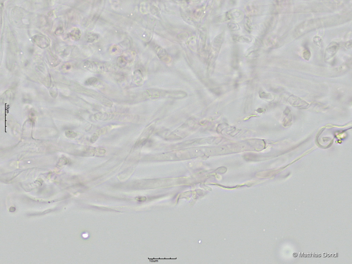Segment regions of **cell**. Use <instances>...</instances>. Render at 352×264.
Returning a JSON list of instances; mask_svg holds the SVG:
<instances>
[{
    "label": "cell",
    "instance_id": "1",
    "mask_svg": "<svg viewBox=\"0 0 352 264\" xmlns=\"http://www.w3.org/2000/svg\"><path fill=\"white\" fill-rule=\"evenodd\" d=\"M84 64L86 68L93 72H100L108 70V66L103 63L87 61Z\"/></svg>",
    "mask_w": 352,
    "mask_h": 264
},
{
    "label": "cell",
    "instance_id": "2",
    "mask_svg": "<svg viewBox=\"0 0 352 264\" xmlns=\"http://www.w3.org/2000/svg\"><path fill=\"white\" fill-rule=\"evenodd\" d=\"M35 43L41 48H45L49 46L50 42L47 38L43 35H36L33 38Z\"/></svg>",
    "mask_w": 352,
    "mask_h": 264
},
{
    "label": "cell",
    "instance_id": "3",
    "mask_svg": "<svg viewBox=\"0 0 352 264\" xmlns=\"http://www.w3.org/2000/svg\"><path fill=\"white\" fill-rule=\"evenodd\" d=\"M187 94L185 92L181 90H165L164 97H167L172 98L179 99L183 98L186 97Z\"/></svg>",
    "mask_w": 352,
    "mask_h": 264
},
{
    "label": "cell",
    "instance_id": "4",
    "mask_svg": "<svg viewBox=\"0 0 352 264\" xmlns=\"http://www.w3.org/2000/svg\"><path fill=\"white\" fill-rule=\"evenodd\" d=\"M147 93L151 98L157 99L160 97H164V90L153 89L147 90Z\"/></svg>",
    "mask_w": 352,
    "mask_h": 264
},
{
    "label": "cell",
    "instance_id": "5",
    "mask_svg": "<svg viewBox=\"0 0 352 264\" xmlns=\"http://www.w3.org/2000/svg\"><path fill=\"white\" fill-rule=\"evenodd\" d=\"M289 102L291 105H292L295 107H303L304 105H308V104L305 102H304L303 100L296 96H291V98L289 99Z\"/></svg>",
    "mask_w": 352,
    "mask_h": 264
},
{
    "label": "cell",
    "instance_id": "6",
    "mask_svg": "<svg viewBox=\"0 0 352 264\" xmlns=\"http://www.w3.org/2000/svg\"><path fill=\"white\" fill-rule=\"evenodd\" d=\"M112 115L106 113H98L95 114L94 117L97 120H106L111 118Z\"/></svg>",
    "mask_w": 352,
    "mask_h": 264
},
{
    "label": "cell",
    "instance_id": "7",
    "mask_svg": "<svg viewBox=\"0 0 352 264\" xmlns=\"http://www.w3.org/2000/svg\"><path fill=\"white\" fill-rule=\"evenodd\" d=\"M71 37L73 40L77 41L79 40L81 36V32L78 28H75L70 33Z\"/></svg>",
    "mask_w": 352,
    "mask_h": 264
},
{
    "label": "cell",
    "instance_id": "8",
    "mask_svg": "<svg viewBox=\"0 0 352 264\" xmlns=\"http://www.w3.org/2000/svg\"><path fill=\"white\" fill-rule=\"evenodd\" d=\"M128 63L127 59L123 56L119 57L117 60V64L119 67H125Z\"/></svg>",
    "mask_w": 352,
    "mask_h": 264
},
{
    "label": "cell",
    "instance_id": "9",
    "mask_svg": "<svg viewBox=\"0 0 352 264\" xmlns=\"http://www.w3.org/2000/svg\"><path fill=\"white\" fill-rule=\"evenodd\" d=\"M98 80L95 77H91L87 79L85 81V84L87 85L92 86L97 83Z\"/></svg>",
    "mask_w": 352,
    "mask_h": 264
},
{
    "label": "cell",
    "instance_id": "10",
    "mask_svg": "<svg viewBox=\"0 0 352 264\" xmlns=\"http://www.w3.org/2000/svg\"><path fill=\"white\" fill-rule=\"evenodd\" d=\"M120 48L118 46L116 45H114L112 46L110 49V53L112 55H114L118 54L120 52Z\"/></svg>",
    "mask_w": 352,
    "mask_h": 264
},
{
    "label": "cell",
    "instance_id": "11",
    "mask_svg": "<svg viewBox=\"0 0 352 264\" xmlns=\"http://www.w3.org/2000/svg\"><path fill=\"white\" fill-rule=\"evenodd\" d=\"M98 39L97 35L92 34L89 35L87 38V41L90 43H92L96 41Z\"/></svg>",
    "mask_w": 352,
    "mask_h": 264
},
{
    "label": "cell",
    "instance_id": "12",
    "mask_svg": "<svg viewBox=\"0 0 352 264\" xmlns=\"http://www.w3.org/2000/svg\"><path fill=\"white\" fill-rule=\"evenodd\" d=\"M98 134H94L90 138V141L91 143H94L98 140Z\"/></svg>",
    "mask_w": 352,
    "mask_h": 264
},
{
    "label": "cell",
    "instance_id": "13",
    "mask_svg": "<svg viewBox=\"0 0 352 264\" xmlns=\"http://www.w3.org/2000/svg\"><path fill=\"white\" fill-rule=\"evenodd\" d=\"M293 255H294V256H295V257H296V256H297V253H294V254H293Z\"/></svg>",
    "mask_w": 352,
    "mask_h": 264
}]
</instances>
